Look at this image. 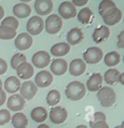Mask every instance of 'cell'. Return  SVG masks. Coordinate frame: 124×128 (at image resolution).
<instances>
[{
	"label": "cell",
	"instance_id": "cell-1",
	"mask_svg": "<svg viewBox=\"0 0 124 128\" xmlns=\"http://www.w3.org/2000/svg\"><path fill=\"white\" fill-rule=\"evenodd\" d=\"M65 92L69 99L72 101H77L82 99L86 94V88L82 82L74 81L67 85Z\"/></svg>",
	"mask_w": 124,
	"mask_h": 128
},
{
	"label": "cell",
	"instance_id": "cell-2",
	"mask_svg": "<svg viewBox=\"0 0 124 128\" xmlns=\"http://www.w3.org/2000/svg\"><path fill=\"white\" fill-rule=\"evenodd\" d=\"M97 98L103 107L109 108L116 103V95L115 91L110 86H104L98 91Z\"/></svg>",
	"mask_w": 124,
	"mask_h": 128
},
{
	"label": "cell",
	"instance_id": "cell-3",
	"mask_svg": "<svg viewBox=\"0 0 124 128\" xmlns=\"http://www.w3.org/2000/svg\"><path fill=\"white\" fill-rule=\"evenodd\" d=\"M62 19L58 14H50L45 20V29L48 33L56 34L62 28Z\"/></svg>",
	"mask_w": 124,
	"mask_h": 128
},
{
	"label": "cell",
	"instance_id": "cell-4",
	"mask_svg": "<svg viewBox=\"0 0 124 128\" xmlns=\"http://www.w3.org/2000/svg\"><path fill=\"white\" fill-rule=\"evenodd\" d=\"M122 18V13L118 8L115 7L108 10L102 16L104 22L108 26H115L121 21Z\"/></svg>",
	"mask_w": 124,
	"mask_h": 128
},
{
	"label": "cell",
	"instance_id": "cell-5",
	"mask_svg": "<svg viewBox=\"0 0 124 128\" xmlns=\"http://www.w3.org/2000/svg\"><path fill=\"white\" fill-rule=\"evenodd\" d=\"M44 28L43 19L40 16H32L29 19L27 24V30L28 34L33 36H38L43 32Z\"/></svg>",
	"mask_w": 124,
	"mask_h": 128
},
{
	"label": "cell",
	"instance_id": "cell-6",
	"mask_svg": "<svg viewBox=\"0 0 124 128\" xmlns=\"http://www.w3.org/2000/svg\"><path fill=\"white\" fill-rule=\"evenodd\" d=\"M82 56L85 62L88 64H97L103 58V51L97 47H91L84 52Z\"/></svg>",
	"mask_w": 124,
	"mask_h": 128
},
{
	"label": "cell",
	"instance_id": "cell-7",
	"mask_svg": "<svg viewBox=\"0 0 124 128\" xmlns=\"http://www.w3.org/2000/svg\"><path fill=\"white\" fill-rule=\"evenodd\" d=\"M51 57L46 51H38L32 56V62L36 68L43 69L49 64Z\"/></svg>",
	"mask_w": 124,
	"mask_h": 128
},
{
	"label": "cell",
	"instance_id": "cell-8",
	"mask_svg": "<svg viewBox=\"0 0 124 128\" xmlns=\"http://www.w3.org/2000/svg\"><path fill=\"white\" fill-rule=\"evenodd\" d=\"M67 116H68V113L65 108L56 106L49 112V120L54 124H62L66 120Z\"/></svg>",
	"mask_w": 124,
	"mask_h": 128
},
{
	"label": "cell",
	"instance_id": "cell-9",
	"mask_svg": "<svg viewBox=\"0 0 124 128\" xmlns=\"http://www.w3.org/2000/svg\"><path fill=\"white\" fill-rule=\"evenodd\" d=\"M20 92H21V96L24 99H27V100H31L34 98L38 92V88L35 85L33 82L27 81L22 83L20 88Z\"/></svg>",
	"mask_w": 124,
	"mask_h": 128
},
{
	"label": "cell",
	"instance_id": "cell-10",
	"mask_svg": "<svg viewBox=\"0 0 124 128\" xmlns=\"http://www.w3.org/2000/svg\"><path fill=\"white\" fill-rule=\"evenodd\" d=\"M59 14L66 20L74 18L77 16V8L71 2L65 1L60 4L59 7Z\"/></svg>",
	"mask_w": 124,
	"mask_h": 128
},
{
	"label": "cell",
	"instance_id": "cell-11",
	"mask_svg": "<svg viewBox=\"0 0 124 128\" xmlns=\"http://www.w3.org/2000/svg\"><path fill=\"white\" fill-rule=\"evenodd\" d=\"M15 45L16 48L19 50H27V49L30 48L32 45V38L31 35L28 33L23 32L21 33L20 35L17 36L15 41Z\"/></svg>",
	"mask_w": 124,
	"mask_h": 128
},
{
	"label": "cell",
	"instance_id": "cell-12",
	"mask_svg": "<svg viewBox=\"0 0 124 128\" xmlns=\"http://www.w3.org/2000/svg\"><path fill=\"white\" fill-rule=\"evenodd\" d=\"M35 11L39 16H47L53 10V2L50 0H38L34 4Z\"/></svg>",
	"mask_w": 124,
	"mask_h": 128
},
{
	"label": "cell",
	"instance_id": "cell-13",
	"mask_svg": "<svg viewBox=\"0 0 124 128\" xmlns=\"http://www.w3.org/2000/svg\"><path fill=\"white\" fill-rule=\"evenodd\" d=\"M35 82L39 88H47L53 82V76L48 70H42L38 72L35 76Z\"/></svg>",
	"mask_w": 124,
	"mask_h": 128
},
{
	"label": "cell",
	"instance_id": "cell-14",
	"mask_svg": "<svg viewBox=\"0 0 124 128\" xmlns=\"http://www.w3.org/2000/svg\"><path fill=\"white\" fill-rule=\"evenodd\" d=\"M25 99L20 94H14L9 98L7 101V107L11 111H20L23 110L25 106Z\"/></svg>",
	"mask_w": 124,
	"mask_h": 128
},
{
	"label": "cell",
	"instance_id": "cell-15",
	"mask_svg": "<svg viewBox=\"0 0 124 128\" xmlns=\"http://www.w3.org/2000/svg\"><path fill=\"white\" fill-rule=\"evenodd\" d=\"M69 72L73 76H79L84 73L86 70V64L81 58H75L70 63Z\"/></svg>",
	"mask_w": 124,
	"mask_h": 128
},
{
	"label": "cell",
	"instance_id": "cell-16",
	"mask_svg": "<svg viewBox=\"0 0 124 128\" xmlns=\"http://www.w3.org/2000/svg\"><path fill=\"white\" fill-rule=\"evenodd\" d=\"M50 70L55 76H62L68 70V64L63 58H56L51 63Z\"/></svg>",
	"mask_w": 124,
	"mask_h": 128
},
{
	"label": "cell",
	"instance_id": "cell-17",
	"mask_svg": "<svg viewBox=\"0 0 124 128\" xmlns=\"http://www.w3.org/2000/svg\"><path fill=\"white\" fill-rule=\"evenodd\" d=\"M110 29L105 26H100L96 28L93 33V40L95 43L105 42L110 36Z\"/></svg>",
	"mask_w": 124,
	"mask_h": 128
},
{
	"label": "cell",
	"instance_id": "cell-18",
	"mask_svg": "<svg viewBox=\"0 0 124 128\" xmlns=\"http://www.w3.org/2000/svg\"><path fill=\"white\" fill-rule=\"evenodd\" d=\"M103 77L99 73H93L87 82V88L90 92H97L101 88Z\"/></svg>",
	"mask_w": 124,
	"mask_h": 128
},
{
	"label": "cell",
	"instance_id": "cell-19",
	"mask_svg": "<svg viewBox=\"0 0 124 128\" xmlns=\"http://www.w3.org/2000/svg\"><path fill=\"white\" fill-rule=\"evenodd\" d=\"M17 76L23 80H27L31 78L34 74V69L30 63L25 62L16 68Z\"/></svg>",
	"mask_w": 124,
	"mask_h": 128
},
{
	"label": "cell",
	"instance_id": "cell-20",
	"mask_svg": "<svg viewBox=\"0 0 124 128\" xmlns=\"http://www.w3.org/2000/svg\"><path fill=\"white\" fill-rule=\"evenodd\" d=\"M32 8L28 4L25 3H19L13 8V13L16 17L21 19L27 18L31 14Z\"/></svg>",
	"mask_w": 124,
	"mask_h": 128
},
{
	"label": "cell",
	"instance_id": "cell-21",
	"mask_svg": "<svg viewBox=\"0 0 124 128\" xmlns=\"http://www.w3.org/2000/svg\"><path fill=\"white\" fill-rule=\"evenodd\" d=\"M67 42L69 45H77L83 39V33L80 28H72L67 33Z\"/></svg>",
	"mask_w": 124,
	"mask_h": 128
},
{
	"label": "cell",
	"instance_id": "cell-22",
	"mask_svg": "<svg viewBox=\"0 0 124 128\" xmlns=\"http://www.w3.org/2000/svg\"><path fill=\"white\" fill-rule=\"evenodd\" d=\"M71 47L67 42H59L51 48V54L55 57H62L70 52Z\"/></svg>",
	"mask_w": 124,
	"mask_h": 128
},
{
	"label": "cell",
	"instance_id": "cell-23",
	"mask_svg": "<svg viewBox=\"0 0 124 128\" xmlns=\"http://www.w3.org/2000/svg\"><path fill=\"white\" fill-rule=\"evenodd\" d=\"M21 82L16 76H10L4 82V89L9 93H15L21 88Z\"/></svg>",
	"mask_w": 124,
	"mask_h": 128
},
{
	"label": "cell",
	"instance_id": "cell-24",
	"mask_svg": "<svg viewBox=\"0 0 124 128\" xmlns=\"http://www.w3.org/2000/svg\"><path fill=\"white\" fill-rule=\"evenodd\" d=\"M32 119L37 123H43L47 120L48 112L43 107H36L31 112Z\"/></svg>",
	"mask_w": 124,
	"mask_h": 128
},
{
	"label": "cell",
	"instance_id": "cell-25",
	"mask_svg": "<svg viewBox=\"0 0 124 128\" xmlns=\"http://www.w3.org/2000/svg\"><path fill=\"white\" fill-rule=\"evenodd\" d=\"M13 126L15 128H27L28 119L23 113H16L11 118Z\"/></svg>",
	"mask_w": 124,
	"mask_h": 128
},
{
	"label": "cell",
	"instance_id": "cell-26",
	"mask_svg": "<svg viewBox=\"0 0 124 128\" xmlns=\"http://www.w3.org/2000/svg\"><path fill=\"white\" fill-rule=\"evenodd\" d=\"M120 75L118 70L116 69H109L104 75V80L109 85H115L118 82V77Z\"/></svg>",
	"mask_w": 124,
	"mask_h": 128
},
{
	"label": "cell",
	"instance_id": "cell-27",
	"mask_svg": "<svg viewBox=\"0 0 124 128\" xmlns=\"http://www.w3.org/2000/svg\"><path fill=\"white\" fill-rule=\"evenodd\" d=\"M121 61V56L117 52L112 51L108 53L107 54L104 58V62L107 66L112 67L116 66V64H118Z\"/></svg>",
	"mask_w": 124,
	"mask_h": 128
},
{
	"label": "cell",
	"instance_id": "cell-28",
	"mask_svg": "<svg viewBox=\"0 0 124 128\" xmlns=\"http://www.w3.org/2000/svg\"><path fill=\"white\" fill-rule=\"evenodd\" d=\"M16 36V31L10 27L0 26V39L3 40H10L15 38Z\"/></svg>",
	"mask_w": 124,
	"mask_h": 128
},
{
	"label": "cell",
	"instance_id": "cell-29",
	"mask_svg": "<svg viewBox=\"0 0 124 128\" xmlns=\"http://www.w3.org/2000/svg\"><path fill=\"white\" fill-rule=\"evenodd\" d=\"M93 16V12L89 8H83L77 14V20L82 24H88L90 22Z\"/></svg>",
	"mask_w": 124,
	"mask_h": 128
},
{
	"label": "cell",
	"instance_id": "cell-30",
	"mask_svg": "<svg viewBox=\"0 0 124 128\" xmlns=\"http://www.w3.org/2000/svg\"><path fill=\"white\" fill-rule=\"evenodd\" d=\"M46 100L49 106H54L60 100V93L57 90H51L48 93Z\"/></svg>",
	"mask_w": 124,
	"mask_h": 128
},
{
	"label": "cell",
	"instance_id": "cell-31",
	"mask_svg": "<svg viewBox=\"0 0 124 128\" xmlns=\"http://www.w3.org/2000/svg\"><path fill=\"white\" fill-rule=\"evenodd\" d=\"M27 62V57L23 54H16L15 55H13L10 60V64H11V67L15 70H16V68L20 64H21L22 63Z\"/></svg>",
	"mask_w": 124,
	"mask_h": 128
},
{
	"label": "cell",
	"instance_id": "cell-32",
	"mask_svg": "<svg viewBox=\"0 0 124 128\" xmlns=\"http://www.w3.org/2000/svg\"><path fill=\"white\" fill-rule=\"evenodd\" d=\"M1 26H4L10 27L14 30H17V28L19 26V21L16 17L14 16H9L6 17L5 19L3 20L1 23Z\"/></svg>",
	"mask_w": 124,
	"mask_h": 128
},
{
	"label": "cell",
	"instance_id": "cell-33",
	"mask_svg": "<svg viewBox=\"0 0 124 128\" xmlns=\"http://www.w3.org/2000/svg\"><path fill=\"white\" fill-rule=\"evenodd\" d=\"M115 7H116V4L113 1H110V0H104V1H101L99 5V14L102 16L108 10H110V8H115Z\"/></svg>",
	"mask_w": 124,
	"mask_h": 128
},
{
	"label": "cell",
	"instance_id": "cell-34",
	"mask_svg": "<svg viewBox=\"0 0 124 128\" xmlns=\"http://www.w3.org/2000/svg\"><path fill=\"white\" fill-rule=\"evenodd\" d=\"M10 120H11V116L8 110H0V126L7 124Z\"/></svg>",
	"mask_w": 124,
	"mask_h": 128
},
{
	"label": "cell",
	"instance_id": "cell-35",
	"mask_svg": "<svg viewBox=\"0 0 124 128\" xmlns=\"http://www.w3.org/2000/svg\"><path fill=\"white\" fill-rule=\"evenodd\" d=\"M99 121H106V116L104 113L102 112L94 113L93 116V119L89 122V125H90V126H92L94 123L99 122Z\"/></svg>",
	"mask_w": 124,
	"mask_h": 128
},
{
	"label": "cell",
	"instance_id": "cell-36",
	"mask_svg": "<svg viewBox=\"0 0 124 128\" xmlns=\"http://www.w3.org/2000/svg\"><path fill=\"white\" fill-rule=\"evenodd\" d=\"M7 69H8L7 63H6V61L0 58V76L4 75V74L7 71Z\"/></svg>",
	"mask_w": 124,
	"mask_h": 128
},
{
	"label": "cell",
	"instance_id": "cell-37",
	"mask_svg": "<svg viewBox=\"0 0 124 128\" xmlns=\"http://www.w3.org/2000/svg\"><path fill=\"white\" fill-rule=\"evenodd\" d=\"M117 47L119 48H124V31L121 32V33L119 34L118 36H117Z\"/></svg>",
	"mask_w": 124,
	"mask_h": 128
},
{
	"label": "cell",
	"instance_id": "cell-38",
	"mask_svg": "<svg viewBox=\"0 0 124 128\" xmlns=\"http://www.w3.org/2000/svg\"><path fill=\"white\" fill-rule=\"evenodd\" d=\"M91 128H109L108 124L106 123V121H99V122L94 123Z\"/></svg>",
	"mask_w": 124,
	"mask_h": 128
},
{
	"label": "cell",
	"instance_id": "cell-39",
	"mask_svg": "<svg viewBox=\"0 0 124 128\" xmlns=\"http://www.w3.org/2000/svg\"><path fill=\"white\" fill-rule=\"evenodd\" d=\"M6 101V93L5 92L0 88V106H2Z\"/></svg>",
	"mask_w": 124,
	"mask_h": 128
},
{
	"label": "cell",
	"instance_id": "cell-40",
	"mask_svg": "<svg viewBox=\"0 0 124 128\" xmlns=\"http://www.w3.org/2000/svg\"><path fill=\"white\" fill-rule=\"evenodd\" d=\"M71 4L74 6H83L88 4V0H73Z\"/></svg>",
	"mask_w": 124,
	"mask_h": 128
},
{
	"label": "cell",
	"instance_id": "cell-41",
	"mask_svg": "<svg viewBox=\"0 0 124 128\" xmlns=\"http://www.w3.org/2000/svg\"><path fill=\"white\" fill-rule=\"evenodd\" d=\"M118 82H121V85H124V73H120L118 77Z\"/></svg>",
	"mask_w": 124,
	"mask_h": 128
},
{
	"label": "cell",
	"instance_id": "cell-42",
	"mask_svg": "<svg viewBox=\"0 0 124 128\" xmlns=\"http://www.w3.org/2000/svg\"><path fill=\"white\" fill-rule=\"evenodd\" d=\"M4 10L2 6H0V20H2V18L4 17Z\"/></svg>",
	"mask_w": 124,
	"mask_h": 128
},
{
	"label": "cell",
	"instance_id": "cell-43",
	"mask_svg": "<svg viewBox=\"0 0 124 128\" xmlns=\"http://www.w3.org/2000/svg\"><path fill=\"white\" fill-rule=\"evenodd\" d=\"M38 128H50V127H49V126L46 125V124H41V125L38 126Z\"/></svg>",
	"mask_w": 124,
	"mask_h": 128
},
{
	"label": "cell",
	"instance_id": "cell-44",
	"mask_svg": "<svg viewBox=\"0 0 124 128\" xmlns=\"http://www.w3.org/2000/svg\"><path fill=\"white\" fill-rule=\"evenodd\" d=\"M76 128H88L87 126L85 125H80V126H77Z\"/></svg>",
	"mask_w": 124,
	"mask_h": 128
},
{
	"label": "cell",
	"instance_id": "cell-45",
	"mask_svg": "<svg viewBox=\"0 0 124 128\" xmlns=\"http://www.w3.org/2000/svg\"><path fill=\"white\" fill-rule=\"evenodd\" d=\"M114 128H123V122L121 123V126H117L114 127Z\"/></svg>",
	"mask_w": 124,
	"mask_h": 128
},
{
	"label": "cell",
	"instance_id": "cell-46",
	"mask_svg": "<svg viewBox=\"0 0 124 128\" xmlns=\"http://www.w3.org/2000/svg\"><path fill=\"white\" fill-rule=\"evenodd\" d=\"M2 85H3V84H2V81H1V79H0V88H2Z\"/></svg>",
	"mask_w": 124,
	"mask_h": 128
}]
</instances>
